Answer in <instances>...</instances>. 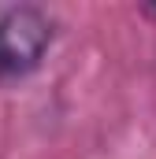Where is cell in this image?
<instances>
[{
	"label": "cell",
	"instance_id": "cell-1",
	"mask_svg": "<svg viewBox=\"0 0 156 159\" xmlns=\"http://www.w3.org/2000/svg\"><path fill=\"white\" fill-rule=\"evenodd\" d=\"M56 41V22L37 4H15L0 11V81L34 74Z\"/></svg>",
	"mask_w": 156,
	"mask_h": 159
}]
</instances>
